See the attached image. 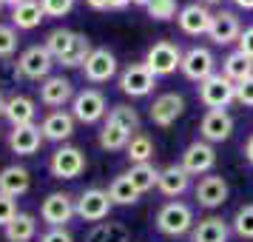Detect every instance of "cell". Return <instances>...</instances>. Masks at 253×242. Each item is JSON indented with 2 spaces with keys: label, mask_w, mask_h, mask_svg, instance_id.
Masks as SVG:
<instances>
[{
  "label": "cell",
  "mask_w": 253,
  "mask_h": 242,
  "mask_svg": "<svg viewBox=\"0 0 253 242\" xmlns=\"http://www.w3.org/2000/svg\"><path fill=\"white\" fill-rule=\"evenodd\" d=\"M128 140H131V134H126L123 128L111 126V123H105L103 131H100V137H97V143H100V148H105V151H126Z\"/></svg>",
  "instance_id": "obj_33"
},
{
  "label": "cell",
  "mask_w": 253,
  "mask_h": 242,
  "mask_svg": "<svg viewBox=\"0 0 253 242\" xmlns=\"http://www.w3.org/2000/svg\"><path fill=\"white\" fill-rule=\"evenodd\" d=\"M233 134V117L225 111V108H216V111H208L199 123V137L205 143H222Z\"/></svg>",
  "instance_id": "obj_15"
},
{
  "label": "cell",
  "mask_w": 253,
  "mask_h": 242,
  "mask_svg": "<svg viewBox=\"0 0 253 242\" xmlns=\"http://www.w3.org/2000/svg\"><path fill=\"white\" fill-rule=\"evenodd\" d=\"M20 3H23V0H0V6H12V9L14 6H20Z\"/></svg>",
  "instance_id": "obj_46"
},
{
  "label": "cell",
  "mask_w": 253,
  "mask_h": 242,
  "mask_svg": "<svg viewBox=\"0 0 253 242\" xmlns=\"http://www.w3.org/2000/svg\"><path fill=\"white\" fill-rule=\"evenodd\" d=\"M179 165H182L191 177H205V174H211V168L216 165V151H213L211 143L196 140V143H191V145L182 151V162H179Z\"/></svg>",
  "instance_id": "obj_11"
},
{
  "label": "cell",
  "mask_w": 253,
  "mask_h": 242,
  "mask_svg": "<svg viewBox=\"0 0 253 242\" xmlns=\"http://www.w3.org/2000/svg\"><path fill=\"white\" fill-rule=\"evenodd\" d=\"M91 9H126L131 0H85Z\"/></svg>",
  "instance_id": "obj_43"
},
{
  "label": "cell",
  "mask_w": 253,
  "mask_h": 242,
  "mask_svg": "<svg viewBox=\"0 0 253 242\" xmlns=\"http://www.w3.org/2000/svg\"><path fill=\"white\" fill-rule=\"evenodd\" d=\"M236 103L248 105V108H253V77H248V80L236 83Z\"/></svg>",
  "instance_id": "obj_40"
},
{
  "label": "cell",
  "mask_w": 253,
  "mask_h": 242,
  "mask_svg": "<svg viewBox=\"0 0 253 242\" xmlns=\"http://www.w3.org/2000/svg\"><path fill=\"white\" fill-rule=\"evenodd\" d=\"M40 143H43V131H40V126H17L9 131V148L14 151V154H20V157H32V154H37V148H40Z\"/></svg>",
  "instance_id": "obj_21"
},
{
  "label": "cell",
  "mask_w": 253,
  "mask_h": 242,
  "mask_svg": "<svg viewBox=\"0 0 253 242\" xmlns=\"http://www.w3.org/2000/svg\"><path fill=\"white\" fill-rule=\"evenodd\" d=\"M46 17H66L74 9V0H40Z\"/></svg>",
  "instance_id": "obj_38"
},
{
  "label": "cell",
  "mask_w": 253,
  "mask_h": 242,
  "mask_svg": "<svg viewBox=\"0 0 253 242\" xmlns=\"http://www.w3.org/2000/svg\"><path fill=\"white\" fill-rule=\"evenodd\" d=\"M157 188H160L165 196H182L188 188H191V174L185 171L182 165H165L160 171V183H157Z\"/></svg>",
  "instance_id": "obj_24"
},
{
  "label": "cell",
  "mask_w": 253,
  "mask_h": 242,
  "mask_svg": "<svg viewBox=\"0 0 253 242\" xmlns=\"http://www.w3.org/2000/svg\"><path fill=\"white\" fill-rule=\"evenodd\" d=\"M48 171L57 180H77L85 171V154L77 145H60L48 160Z\"/></svg>",
  "instance_id": "obj_7"
},
{
  "label": "cell",
  "mask_w": 253,
  "mask_h": 242,
  "mask_svg": "<svg viewBox=\"0 0 253 242\" xmlns=\"http://www.w3.org/2000/svg\"><path fill=\"white\" fill-rule=\"evenodd\" d=\"M145 69L154 74V77H168L182 66V48L171 43V40H160L145 51Z\"/></svg>",
  "instance_id": "obj_3"
},
{
  "label": "cell",
  "mask_w": 253,
  "mask_h": 242,
  "mask_svg": "<svg viewBox=\"0 0 253 242\" xmlns=\"http://www.w3.org/2000/svg\"><path fill=\"white\" fill-rule=\"evenodd\" d=\"M199 100H202V105H208V111L228 108L236 100V83H230L222 71H216L208 80L199 83Z\"/></svg>",
  "instance_id": "obj_4"
},
{
  "label": "cell",
  "mask_w": 253,
  "mask_h": 242,
  "mask_svg": "<svg viewBox=\"0 0 253 242\" xmlns=\"http://www.w3.org/2000/svg\"><path fill=\"white\" fill-rule=\"evenodd\" d=\"M3 117L12 123V128L17 126H32L37 117V105L32 97H26V94H14L6 100V108H3Z\"/></svg>",
  "instance_id": "obj_23"
},
{
  "label": "cell",
  "mask_w": 253,
  "mask_h": 242,
  "mask_svg": "<svg viewBox=\"0 0 253 242\" xmlns=\"http://www.w3.org/2000/svg\"><path fill=\"white\" fill-rule=\"evenodd\" d=\"M126 157L131 160V165H142V162L154 160V140L148 134H131L126 145Z\"/></svg>",
  "instance_id": "obj_29"
},
{
  "label": "cell",
  "mask_w": 253,
  "mask_h": 242,
  "mask_svg": "<svg viewBox=\"0 0 253 242\" xmlns=\"http://www.w3.org/2000/svg\"><path fill=\"white\" fill-rule=\"evenodd\" d=\"M233 231L242 240H253V205H242L233 214Z\"/></svg>",
  "instance_id": "obj_35"
},
{
  "label": "cell",
  "mask_w": 253,
  "mask_h": 242,
  "mask_svg": "<svg viewBox=\"0 0 253 242\" xmlns=\"http://www.w3.org/2000/svg\"><path fill=\"white\" fill-rule=\"evenodd\" d=\"M51 69H54V57L48 54L46 46H29L17 57V71L23 74L26 80H46L51 77Z\"/></svg>",
  "instance_id": "obj_9"
},
{
  "label": "cell",
  "mask_w": 253,
  "mask_h": 242,
  "mask_svg": "<svg viewBox=\"0 0 253 242\" xmlns=\"http://www.w3.org/2000/svg\"><path fill=\"white\" fill-rule=\"evenodd\" d=\"M145 9L151 20H171L176 17V0H148Z\"/></svg>",
  "instance_id": "obj_36"
},
{
  "label": "cell",
  "mask_w": 253,
  "mask_h": 242,
  "mask_svg": "<svg viewBox=\"0 0 253 242\" xmlns=\"http://www.w3.org/2000/svg\"><path fill=\"white\" fill-rule=\"evenodd\" d=\"M14 217H17V205H14V199L0 194V228H6Z\"/></svg>",
  "instance_id": "obj_39"
},
{
  "label": "cell",
  "mask_w": 253,
  "mask_h": 242,
  "mask_svg": "<svg viewBox=\"0 0 253 242\" xmlns=\"http://www.w3.org/2000/svg\"><path fill=\"white\" fill-rule=\"evenodd\" d=\"M71 114H74L77 123H85V126L100 123V120L108 114V105H105L103 92H97V89H85V92L74 94V100H71Z\"/></svg>",
  "instance_id": "obj_8"
},
{
  "label": "cell",
  "mask_w": 253,
  "mask_h": 242,
  "mask_svg": "<svg viewBox=\"0 0 253 242\" xmlns=\"http://www.w3.org/2000/svg\"><path fill=\"white\" fill-rule=\"evenodd\" d=\"M29 188H32V174H29V168H23V165H6L0 171V194L3 196L17 199Z\"/></svg>",
  "instance_id": "obj_22"
},
{
  "label": "cell",
  "mask_w": 253,
  "mask_h": 242,
  "mask_svg": "<svg viewBox=\"0 0 253 242\" xmlns=\"http://www.w3.org/2000/svg\"><path fill=\"white\" fill-rule=\"evenodd\" d=\"M202 3H222V0H202Z\"/></svg>",
  "instance_id": "obj_49"
},
{
  "label": "cell",
  "mask_w": 253,
  "mask_h": 242,
  "mask_svg": "<svg viewBox=\"0 0 253 242\" xmlns=\"http://www.w3.org/2000/svg\"><path fill=\"white\" fill-rule=\"evenodd\" d=\"M211 17L213 14L208 12V6H202V3H188V6H182L176 12V23H179V29H182L185 35L199 37V35H208Z\"/></svg>",
  "instance_id": "obj_18"
},
{
  "label": "cell",
  "mask_w": 253,
  "mask_h": 242,
  "mask_svg": "<svg viewBox=\"0 0 253 242\" xmlns=\"http://www.w3.org/2000/svg\"><path fill=\"white\" fill-rule=\"evenodd\" d=\"M37 242H74V237H71L66 228H48Z\"/></svg>",
  "instance_id": "obj_42"
},
{
  "label": "cell",
  "mask_w": 253,
  "mask_h": 242,
  "mask_svg": "<svg viewBox=\"0 0 253 242\" xmlns=\"http://www.w3.org/2000/svg\"><path fill=\"white\" fill-rule=\"evenodd\" d=\"M157 86V77L145 69V63H131L120 74V92L128 97H148Z\"/></svg>",
  "instance_id": "obj_12"
},
{
  "label": "cell",
  "mask_w": 253,
  "mask_h": 242,
  "mask_svg": "<svg viewBox=\"0 0 253 242\" xmlns=\"http://www.w3.org/2000/svg\"><path fill=\"white\" fill-rule=\"evenodd\" d=\"M69 100H74V86L71 80L66 77H46V80L40 83V103L48 105V108H60V105H66Z\"/></svg>",
  "instance_id": "obj_20"
},
{
  "label": "cell",
  "mask_w": 253,
  "mask_h": 242,
  "mask_svg": "<svg viewBox=\"0 0 253 242\" xmlns=\"http://www.w3.org/2000/svg\"><path fill=\"white\" fill-rule=\"evenodd\" d=\"M239 9H253V0H233Z\"/></svg>",
  "instance_id": "obj_45"
},
{
  "label": "cell",
  "mask_w": 253,
  "mask_h": 242,
  "mask_svg": "<svg viewBox=\"0 0 253 242\" xmlns=\"http://www.w3.org/2000/svg\"><path fill=\"white\" fill-rule=\"evenodd\" d=\"M88 242H128V231L120 222H100L88 234Z\"/></svg>",
  "instance_id": "obj_34"
},
{
  "label": "cell",
  "mask_w": 253,
  "mask_h": 242,
  "mask_svg": "<svg viewBox=\"0 0 253 242\" xmlns=\"http://www.w3.org/2000/svg\"><path fill=\"white\" fill-rule=\"evenodd\" d=\"M0 9H3V6H0Z\"/></svg>",
  "instance_id": "obj_50"
},
{
  "label": "cell",
  "mask_w": 253,
  "mask_h": 242,
  "mask_svg": "<svg viewBox=\"0 0 253 242\" xmlns=\"http://www.w3.org/2000/svg\"><path fill=\"white\" fill-rule=\"evenodd\" d=\"M105 123H111V126L123 128L126 134H131V131H139V114L137 108H131V105H111L108 108V114H105Z\"/></svg>",
  "instance_id": "obj_30"
},
{
  "label": "cell",
  "mask_w": 253,
  "mask_h": 242,
  "mask_svg": "<svg viewBox=\"0 0 253 242\" xmlns=\"http://www.w3.org/2000/svg\"><path fill=\"white\" fill-rule=\"evenodd\" d=\"M83 74L88 83H108L117 74V57L108 48H94L83 66Z\"/></svg>",
  "instance_id": "obj_17"
},
{
  "label": "cell",
  "mask_w": 253,
  "mask_h": 242,
  "mask_svg": "<svg viewBox=\"0 0 253 242\" xmlns=\"http://www.w3.org/2000/svg\"><path fill=\"white\" fill-rule=\"evenodd\" d=\"M182 111H185V100L179 97V94L168 92V94H160V97L151 103L148 117H151V123H154V126L168 128V126H173V123L182 117Z\"/></svg>",
  "instance_id": "obj_13"
},
{
  "label": "cell",
  "mask_w": 253,
  "mask_h": 242,
  "mask_svg": "<svg viewBox=\"0 0 253 242\" xmlns=\"http://www.w3.org/2000/svg\"><path fill=\"white\" fill-rule=\"evenodd\" d=\"M228 194H230V188L225 183V177H219V174H205L199 180V185L194 188L196 202L202 208H219L228 199Z\"/></svg>",
  "instance_id": "obj_14"
},
{
  "label": "cell",
  "mask_w": 253,
  "mask_h": 242,
  "mask_svg": "<svg viewBox=\"0 0 253 242\" xmlns=\"http://www.w3.org/2000/svg\"><path fill=\"white\" fill-rule=\"evenodd\" d=\"M14 51H17V29L0 26V57H12Z\"/></svg>",
  "instance_id": "obj_37"
},
{
  "label": "cell",
  "mask_w": 253,
  "mask_h": 242,
  "mask_svg": "<svg viewBox=\"0 0 253 242\" xmlns=\"http://www.w3.org/2000/svg\"><path fill=\"white\" fill-rule=\"evenodd\" d=\"M128 180H131V185L137 188L139 194H145V191H151V188H157V183H160V168H154V162L131 165Z\"/></svg>",
  "instance_id": "obj_31"
},
{
  "label": "cell",
  "mask_w": 253,
  "mask_h": 242,
  "mask_svg": "<svg viewBox=\"0 0 253 242\" xmlns=\"http://www.w3.org/2000/svg\"><path fill=\"white\" fill-rule=\"evenodd\" d=\"M179 69H182V74L188 80L202 83V80H208L211 74H216V60L211 54V48L194 46V48H188V51H182V66H179Z\"/></svg>",
  "instance_id": "obj_10"
},
{
  "label": "cell",
  "mask_w": 253,
  "mask_h": 242,
  "mask_svg": "<svg viewBox=\"0 0 253 242\" xmlns=\"http://www.w3.org/2000/svg\"><path fill=\"white\" fill-rule=\"evenodd\" d=\"M245 157H248V162L253 165V134L248 137V143H245Z\"/></svg>",
  "instance_id": "obj_44"
},
{
  "label": "cell",
  "mask_w": 253,
  "mask_h": 242,
  "mask_svg": "<svg viewBox=\"0 0 253 242\" xmlns=\"http://www.w3.org/2000/svg\"><path fill=\"white\" fill-rule=\"evenodd\" d=\"M74 196L71 194H63V191H54L43 199L40 205V217L46 222L48 228H66L71 219L77 217V208H74Z\"/></svg>",
  "instance_id": "obj_5"
},
{
  "label": "cell",
  "mask_w": 253,
  "mask_h": 242,
  "mask_svg": "<svg viewBox=\"0 0 253 242\" xmlns=\"http://www.w3.org/2000/svg\"><path fill=\"white\" fill-rule=\"evenodd\" d=\"M111 205H114V202H111L108 191H103V188H85V191L77 196V202H74L77 217H80L83 222H94V225H100V222L108 217Z\"/></svg>",
  "instance_id": "obj_6"
},
{
  "label": "cell",
  "mask_w": 253,
  "mask_h": 242,
  "mask_svg": "<svg viewBox=\"0 0 253 242\" xmlns=\"http://www.w3.org/2000/svg\"><path fill=\"white\" fill-rule=\"evenodd\" d=\"M222 74H225L230 83L248 80V77H253V60L245 57L239 48H236V51H230L228 57L222 60Z\"/></svg>",
  "instance_id": "obj_27"
},
{
  "label": "cell",
  "mask_w": 253,
  "mask_h": 242,
  "mask_svg": "<svg viewBox=\"0 0 253 242\" xmlns=\"http://www.w3.org/2000/svg\"><path fill=\"white\" fill-rule=\"evenodd\" d=\"M242 35V23L233 12H216L211 17V26H208V37L216 43V46H230L236 43Z\"/></svg>",
  "instance_id": "obj_16"
},
{
  "label": "cell",
  "mask_w": 253,
  "mask_h": 242,
  "mask_svg": "<svg viewBox=\"0 0 253 242\" xmlns=\"http://www.w3.org/2000/svg\"><path fill=\"white\" fill-rule=\"evenodd\" d=\"M3 108H6V97H3V92H0V117H3Z\"/></svg>",
  "instance_id": "obj_47"
},
{
  "label": "cell",
  "mask_w": 253,
  "mask_h": 242,
  "mask_svg": "<svg viewBox=\"0 0 253 242\" xmlns=\"http://www.w3.org/2000/svg\"><path fill=\"white\" fill-rule=\"evenodd\" d=\"M74 126H77V120L71 111H63V108H54V111H48L46 120L40 123V131H43V140H51V143H63V140H69L74 134Z\"/></svg>",
  "instance_id": "obj_19"
},
{
  "label": "cell",
  "mask_w": 253,
  "mask_h": 242,
  "mask_svg": "<svg viewBox=\"0 0 253 242\" xmlns=\"http://www.w3.org/2000/svg\"><path fill=\"white\" fill-rule=\"evenodd\" d=\"M108 196H111L114 205H134V202L139 199V191L131 185L128 174H120L114 183L108 185Z\"/></svg>",
  "instance_id": "obj_32"
},
{
  "label": "cell",
  "mask_w": 253,
  "mask_h": 242,
  "mask_svg": "<svg viewBox=\"0 0 253 242\" xmlns=\"http://www.w3.org/2000/svg\"><path fill=\"white\" fill-rule=\"evenodd\" d=\"M134 6H148V0H131Z\"/></svg>",
  "instance_id": "obj_48"
},
{
  "label": "cell",
  "mask_w": 253,
  "mask_h": 242,
  "mask_svg": "<svg viewBox=\"0 0 253 242\" xmlns=\"http://www.w3.org/2000/svg\"><path fill=\"white\" fill-rule=\"evenodd\" d=\"M157 231L165 237H182L188 231H194V211L179 199L165 202L157 211Z\"/></svg>",
  "instance_id": "obj_2"
},
{
  "label": "cell",
  "mask_w": 253,
  "mask_h": 242,
  "mask_svg": "<svg viewBox=\"0 0 253 242\" xmlns=\"http://www.w3.org/2000/svg\"><path fill=\"white\" fill-rule=\"evenodd\" d=\"M239 51L245 54V57H251L253 60V26H248V29H242V35H239Z\"/></svg>",
  "instance_id": "obj_41"
},
{
  "label": "cell",
  "mask_w": 253,
  "mask_h": 242,
  "mask_svg": "<svg viewBox=\"0 0 253 242\" xmlns=\"http://www.w3.org/2000/svg\"><path fill=\"white\" fill-rule=\"evenodd\" d=\"M230 228L222 217H205L199 219L191 231V240L194 242H228Z\"/></svg>",
  "instance_id": "obj_25"
},
{
  "label": "cell",
  "mask_w": 253,
  "mask_h": 242,
  "mask_svg": "<svg viewBox=\"0 0 253 242\" xmlns=\"http://www.w3.org/2000/svg\"><path fill=\"white\" fill-rule=\"evenodd\" d=\"M3 234H6L9 242H32L37 237V219L32 214H20L17 211V217L3 228Z\"/></svg>",
  "instance_id": "obj_28"
},
{
  "label": "cell",
  "mask_w": 253,
  "mask_h": 242,
  "mask_svg": "<svg viewBox=\"0 0 253 242\" xmlns=\"http://www.w3.org/2000/svg\"><path fill=\"white\" fill-rule=\"evenodd\" d=\"M46 20V12L40 6V0H23L20 6L12 9V26L20 29V32H29V29H37V26Z\"/></svg>",
  "instance_id": "obj_26"
},
{
  "label": "cell",
  "mask_w": 253,
  "mask_h": 242,
  "mask_svg": "<svg viewBox=\"0 0 253 242\" xmlns=\"http://www.w3.org/2000/svg\"><path fill=\"white\" fill-rule=\"evenodd\" d=\"M43 46L48 48V54L54 57V63L66 66V69H77V66H85L88 54L94 51L91 40L80 32H71V29H54L46 35V43Z\"/></svg>",
  "instance_id": "obj_1"
}]
</instances>
